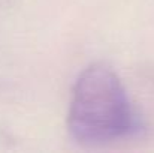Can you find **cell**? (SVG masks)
I'll return each instance as SVG.
<instances>
[{
  "label": "cell",
  "instance_id": "6da1fadb",
  "mask_svg": "<svg viewBox=\"0 0 154 153\" xmlns=\"http://www.w3.org/2000/svg\"><path fill=\"white\" fill-rule=\"evenodd\" d=\"M72 137L82 144H105L130 135L138 117L127 93L105 65H91L75 83L67 116Z\"/></svg>",
  "mask_w": 154,
  "mask_h": 153
}]
</instances>
